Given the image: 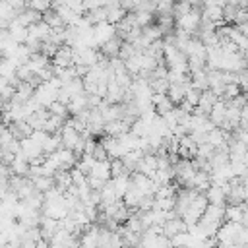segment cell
Here are the masks:
<instances>
[{"label": "cell", "mask_w": 248, "mask_h": 248, "mask_svg": "<svg viewBox=\"0 0 248 248\" xmlns=\"http://www.w3.org/2000/svg\"><path fill=\"white\" fill-rule=\"evenodd\" d=\"M200 21H202V10H198V8H192L186 16H182V17L174 19L176 29L186 31L190 37H194V35H196L198 27H200Z\"/></svg>", "instance_id": "6da1fadb"}, {"label": "cell", "mask_w": 248, "mask_h": 248, "mask_svg": "<svg viewBox=\"0 0 248 248\" xmlns=\"http://www.w3.org/2000/svg\"><path fill=\"white\" fill-rule=\"evenodd\" d=\"M248 211H246V203H238V205H231V203H225V213H223V219L227 223H240L242 227H246L248 223Z\"/></svg>", "instance_id": "7a4b0ae2"}, {"label": "cell", "mask_w": 248, "mask_h": 248, "mask_svg": "<svg viewBox=\"0 0 248 248\" xmlns=\"http://www.w3.org/2000/svg\"><path fill=\"white\" fill-rule=\"evenodd\" d=\"M134 172H140L143 176H147L149 180H153L155 172H157V157L153 153H147L140 159V163L136 165V170Z\"/></svg>", "instance_id": "3957f363"}, {"label": "cell", "mask_w": 248, "mask_h": 248, "mask_svg": "<svg viewBox=\"0 0 248 248\" xmlns=\"http://www.w3.org/2000/svg\"><path fill=\"white\" fill-rule=\"evenodd\" d=\"M93 37H95V43H97V48H99L101 45H105L107 41H110L112 37H116L114 25H110V23H107V21L93 25Z\"/></svg>", "instance_id": "277c9868"}, {"label": "cell", "mask_w": 248, "mask_h": 248, "mask_svg": "<svg viewBox=\"0 0 248 248\" xmlns=\"http://www.w3.org/2000/svg\"><path fill=\"white\" fill-rule=\"evenodd\" d=\"M33 99L37 101V105H39V107L46 108L50 103H54V101H56V91H52L46 83H41V85L33 91Z\"/></svg>", "instance_id": "5b68a950"}, {"label": "cell", "mask_w": 248, "mask_h": 248, "mask_svg": "<svg viewBox=\"0 0 248 248\" xmlns=\"http://www.w3.org/2000/svg\"><path fill=\"white\" fill-rule=\"evenodd\" d=\"M19 153H21L27 161H31V159L43 155V147H41L37 141H33L31 138H23V140H19Z\"/></svg>", "instance_id": "8992f818"}, {"label": "cell", "mask_w": 248, "mask_h": 248, "mask_svg": "<svg viewBox=\"0 0 248 248\" xmlns=\"http://www.w3.org/2000/svg\"><path fill=\"white\" fill-rule=\"evenodd\" d=\"M50 66H54V68H70L72 66V48L62 45L56 50V54L50 58Z\"/></svg>", "instance_id": "52a82bcc"}, {"label": "cell", "mask_w": 248, "mask_h": 248, "mask_svg": "<svg viewBox=\"0 0 248 248\" xmlns=\"http://www.w3.org/2000/svg\"><path fill=\"white\" fill-rule=\"evenodd\" d=\"M178 232H188V227L184 225V221L180 217H174V219H169L163 223V236L172 238Z\"/></svg>", "instance_id": "ba28073f"}, {"label": "cell", "mask_w": 248, "mask_h": 248, "mask_svg": "<svg viewBox=\"0 0 248 248\" xmlns=\"http://www.w3.org/2000/svg\"><path fill=\"white\" fill-rule=\"evenodd\" d=\"M225 110H227V103H225L223 99H217V101H215V105L211 107L209 114H207L209 122H211L215 128H219V126H221V122L225 120Z\"/></svg>", "instance_id": "9c48e42d"}, {"label": "cell", "mask_w": 248, "mask_h": 248, "mask_svg": "<svg viewBox=\"0 0 248 248\" xmlns=\"http://www.w3.org/2000/svg\"><path fill=\"white\" fill-rule=\"evenodd\" d=\"M186 89H190V83H169V89H167V99L176 107L180 105V101L184 99V93Z\"/></svg>", "instance_id": "30bf717a"}, {"label": "cell", "mask_w": 248, "mask_h": 248, "mask_svg": "<svg viewBox=\"0 0 248 248\" xmlns=\"http://www.w3.org/2000/svg\"><path fill=\"white\" fill-rule=\"evenodd\" d=\"M78 140H79V134L74 130V128H70V126H62V130H60V141H62V147L64 149H70V151H74V147H76V143H78Z\"/></svg>", "instance_id": "8fae6325"}, {"label": "cell", "mask_w": 248, "mask_h": 248, "mask_svg": "<svg viewBox=\"0 0 248 248\" xmlns=\"http://www.w3.org/2000/svg\"><path fill=\"white\" fill-rule=\"evenodd\" d=\"M203 196L209 205H225V200H227L221 186H217V184H209V188L203 192Z\"/></svg>", "instance_id": "7c38bea8"}, {"label": "cell", "mask_w": 248, "mask_h": 248, "mask_svg": "<svg viewBox=\"0 0 248 248\" xmlns=\"http://www.w3.org/2000/svg\"><path fill=\"white\" fill-rule=\"evenodd\" d=\"M8 35H10V39H12L14 43L23 45V43H25V39H27V27L19 25V23L14 19V21H10V23H8Z\"/></svg>", "instance_id": "4fadbf2b"}, {"label": "cell", "mask_w": 248, "mask_h": 248, "mask_svg": "<svg viewBox=\"0 0 248 248\" xmlns=\"http://www.w3.org/2000/svg\"><path fill=\"white\" fill-rule=\"evenodd\" d=\"M110 184H112V190L116 194L118 200H122V196L128 192V188L132 186L130 184V174H120L116 178H110Z\"/></svg>", "instance_id": "5bb4252c"}, {"label": "cell", "mask_w": 248, "mask_h": 248, "mask_svg": "<svg viewBox=\"0 0 248 248\" xmlns=\"http://www.w3.org/2000/svg\"><path fill=\"white\" fill-rule=\"evenodd\" d=\"M120 45H122V41L120 39H116V37H112L110 41H107L105 45H101L99 46V52L105 56V58H116L118 56V50H120Z\"/></svg>", "instance_id": "9a60e30c"}, {"label": "cell", "mask_w": 248, "mask_h": 248, "mask_svg": "<svg viewBox=\"0 0 248 248\" xmlns=\"http://www.w3.org/2000/svg\"><path fill=\"white\" fill-rule=\"evenodd\" d=\"M16 21H17L19 25H23V27H29V25L41 21V14H37V12L29 10V8H25V10H21V12L16 16Z\"/></svg>", "instance_id": "2e32d148"}, {"label": "cell", "mask_w": 248, "mask_h": 248, "mask_svg": "<svg viewBox=\"0 0 248 248\" xmlns=\"http://www.w3.org/2000/svg\"><path fill=\"white\" fill-rule=\"evenodd\" d=\"M27 170H29V161L21 153H17L14 157V161H12V165H10V172L16 174V176H25Z\"/></svg>", "instance_id": "e0dca14e"}, {"label": "cell", "mask_w": 248, "mask_h": 248, "mask_svg": "<svg viewBox=\"0 0 248 248\" xmlns=\"http://www.w3.org/2000/svg\"><path fill=\"white\" fill-rule=\"evenodd\" d=\"M87 176H95V178H99V180H103V182L110 180L108 161H95V165H93V169H91V172H89Z\"/></svg>", "instance_id": "ac0fdd59"}, {"label": "cell", "mask_w": 248, "mask_h": 248, "mask_svg": "<svg viewBox=\"0 0 248 248\" xmlns=\"http://www.w3.org/2000/svg\"><path fill=\"white\" fill-rule=\"evenodd\" d=\"M17 66H21V64L17 60H14V58H0V78H4L8 81L10 78L16 76V68Z\"/></svg>", "instance_id": "d6986e66"}, {"label": "cell", "mask_w": 248, "mask_h": 248, "mask_svg": "<svg viewBox=\"0 0 248 248\" xmlns=\"http://www.w3.org/2000/svg\"><path fill=\"white\" fill-rule=\"evenodd\" d=\"M66 108H68V114H72V116L79 114L81 110H85V108H87V95L83 93V95L72 97V99H70V103L66 105Z\"/></svg>", "instance_id": "ffe728a7"}, {"label": "cell", "mask_w": 248, "mask_h": 248, "mask_svg": "<svg viewBox=\"0 0 248 248\" xmlns=\"http://www.w3.org/2000/svg\"><path fill=\"white\" fill-rule=\"evenodd\" d=\"M31 184H33L35 192H39V194H45V192H48L50 188H54L52 176H37V178H31Z\"/></svg>", "instance_id": "44dd1931"}, {"label": "cell", "mask_w": 248, "mask_h": 248, "mask_svg": "<svg viewBox=\"0 0 248 248\" xmlns=\"http://www.w3.org/2000/svg\"><path fill=\"white\" fill-rule=\"evenodd\" d=\"M62 89L68 93L70 99H72V97H78V95H83V81H81L79 78H74V79H70L68 83H64Z\"/></svg>", "instance_id": "7402d4cb"}, {"label": "cell", "mask_w": 248, "mask_h": 248, "mask_svg": "<svg viewBox=\"0 0 248 248\" xmlns=\"http://www.w3.org/2000/svg\"><path fill=\"white\" fill-rule=\"evenodd\" d=\"M62 126H64V118H58V116H52V114H50V116L46 118L45 126H43V130H45L48 136H52V134H60Z\"/></svg>", "instance_id": "603a6c76"}, {"label": "cell", "mask_w": 248, "mask_h": 248, "mask_svg": "<svg viewBox=\"0 0 248 248\" xmlns=\"http://www.w3.org/2000/svg\"><path fill=\"white\" fill-rule=\"evenodd\" d=\"M60 147H62L60 134H52V136H48V138L45 140V143H43V155H50V153L58 151Z\"/></svg>", "instance_id": "cb8c5ba5"}, {"label": "cell", "mask_w": 248, "mask_h": 248, "mask_svg": "<svg viewBox=\"0 0 248 248\" xmlns=\"http://www.w3.org/2000/svg\"><path fill=\"white\" fill-rule=\"evenodd\" d=\"M128 132L134 136V138H143V136H147V124L143 122V120H140V118H136L132 124H130V128H128Z\"/></svg>", "instance_id": "d4e9b609"}, {"label": "cell", "mask_w": 248, "mask_h": 248, "mask_svg": "<svg viewBox=\"0 0 248 248\" xmlns=\"http://www.w3.org/2000/svg\"><path fill=\"white\" fill-rule=\"evenodd\" d=\"M190 10H192V2H188V0L176 2V4L172 6V19H178V17L186 16V14L190 12Z\"/></svg>", "instance_id": "484cf974"}, {"label": "cell", "mask_w": 248, "mask_h": 248, "mask_svg": "<svg viewBox=\"0 0 248 248\" xmlns=\"http://www.w3.org/2000/svg\"><path fill=\"white\" fill-rule=\"evenodd\" d=\"M25 8L37 12V14H45L46 10H50V2L48 0H31V2H25Z\"/></svg>", "instance_id": "4316f807"}, {"label": "cell", "mask_w": 248, "mask_h": 248, "mask_svg": "<svg viewBox=\"0 0 248 248\" xmlns=\"http://www.w3.org/2000/svg\"><path fill=\"white\" fill-rule=\"evenodd\" d=\"M108 169H110V178H116V176H120V174H130V172L124 169V165H122L120 159H110V161H108Z\"/></svg>", "instance_id": "83f0119b"}, {"label": "cell", "mask_w": 248, "mask_h": 248, "mask_svg": "<svg viewBox=\"0 0 248 248\" xmlns=\"http://www.w3.org/2000/svg\"><path fill=\"white\" fill-rule=\"evenodd\" d=\"M46 110H48V114H52V116H58V118H68V108L64 107V105H60V103H50L48 107H46Z\"/></svg>", "instance_id": "f1b7e54d"}, {"label": "cell", "mask_w": 248, "mask_h": 248, "mask_svg": "<svg viewBox=\"0 0 248 248\" xmlns=\"http://www.w3.org/2000/svg\"><path fill=\"white\" fill-rule=\"evenodd\" d=\"M207 205H209V203H207L205 196H203V194H198V196L192 200V203H190V209H194L196 213L203 215V211H205V207H207Z\"/></svg>", "instance_id": "f546056e"}, {"label": "cell", "mask_w": 248, "mask_h": 248, "mask_svg": "<svg viewBox=\"0 0 248 248\" xmlns=\"http://www.w3.org/2000/svg\"><path fill=\"white\" fill-rule=\"evenodd\" d=\"M242 91H240V87L236 85V83H229V85H225V89H223V101H231V99H234L236 95H240Z\"/></svg>", "instance_id": "4dcf8cb0"}, {"label": "cell", "mask_w": 248, "mask_h": 248, "mask_svg": "<svg viewBox=\"0 0 248 248\" xmlns=\"http://www.w3.org/2000/svg\"><path fill=\"white\" fill-rule=\"evenodd\" d=\"M172 108H174V105H172L167 97H165L159 105H155V107H153V110H155V114H157V116H165V114H167V112H170Z\"/></svg>", "instance_id": "1f68e13d"}, {"label": "cell", "mask_w": 248, "mask_h": 248, "mask_svg": "<svg viewBox=\"0 0 248 248\" xmlns=\"http://www.w3.org/2000/svg\"><path fill=\"white\" fill-rule=\"evenodd\" d=\"M0 19H6L8 23L16 19V12L10 8L8 2H0Z\"/></svg>", "instance_id": "d6a6232c"}, {"label": "cell", "mask_w": 248, "mask_h": 248, "mask_svg": "<svg viewBox=\"0 0 248 248\" xmlns=\"http://www.w3.org/2000/svg\"><path fill=\"white\" fill-rule=\"evenodd\" d=\"M16 78H17V81H29L33 78V72L27 68V64H21L16 68Z\"/></svg>", "instance_id": "836d02e7"}, {"label": "cell", "mask_w": 248, "mask_h": 248, "mask_svg": "<svg viewBox=\"0 0 248 248\" xmlns=\"http://www.w3.org/2000/svg\"><path fill=\"white\" fill-rule=\"evenodd\" d=\"M184 101H186L188 105H192V107H198V103H200V91L194 89V87L186 89V93H184Z\"/></svg>", "instance_id": "e575fe53"}, {"label": "cell", "mask_w": 248, "mask_h": 248, "mask_svg": "<svg viewBox=\"0 0 248 248\" xmlns=\"http://www.w3.org/2000/svg\"><path fill=\"white\" fill-rule=\"evenodd\" d=\"M134 54H136V50L132 48V45L122 41L120 50H118V58H120V60H128V58H130V56H134Z\"/></svg>", "instance_id": "d590c367"}, {"label": "cell", "mask_w": 248, "mask_h": 248, "mask_svg": "<svg viewBox=\"0 0 248 248\" xmlns=\"http://www.w3.org/2000/svg\"><path fill=\"white\" fill-rule=\"evenodd\" d=\"M97 143H99L105 151H110V149L114 147V143H116V138H108V136H105V134H103V136L99 138V141H97Z\"/></svg>", "instance_id": "8d00e7d4"}, {"label": "cell", "mask_w": 248, "mask_h": 248, "mask_svg": "<svg viewBox=\"0 0 248 248\" xmlns=\"http://www.w3.org/2000/svg\"><path fill=\"white\" fill-rule=\"evenodd\" d=\"M246 242H248V229H246V227H242V229L236 232L234 244H236V246H246Z\"/></svg>", "instance_id": "74e56055"}, {"label": "cell", "mask_w": 248, "mask_h": 248, "mask_svg": "<svg viewBox=\"0 0 248 248\" xmlns=\"http://www.w3.org/2000/svg\"><path fill=\"white\" fill-rule=\"evenodd\" d=\"M91 157L95 159V161H108V157H107V151L97 143L95 145V149H93V153H91Z\"/></svg>", "instance_id": "f35d334b"}, {"label": "cell", "mask_w": 248, "mask_h": 248, "mask_svg": "<svg viewBox=\"0 0 248 248\" xmlns=\"http://www.w3.org/2000/svg\"><path fill=\"white\" fill-rule=\"evenodd\" d=\"M87 186H89V190L99 192V190L105 186V182H103V180H99V178H95V176H87Z\"/></svg>", "instance_id": "ab89813d"}, {"label": "cell", "mask_w": 248, "mask_h": 248, "mask_svg": "<svg viewBox=\"0 0 248 248\" xmlns=\"http://www.w3.org/2000/svg\"><path fill=\"white\" fill-rule=\"evenodd\" d=\"M6 246H8V236H6V232L0 231V248H6Z\"/></svg>", "instance_id": "60d3db41"}, {"label": "cell", "mask_w": 248, "mask_h": 248, "mask_svg": "<svg viewBox=\"0 0 248 248\" xmlns=\"http://www.w3.org/2000/svg\"><path fill=\"white\" fill-rule=\"evenodd\" d=\"M35 248H48V242L43 240V238H39V240L35 242Z\"/></svg>", "instance_id": "b9f144b4"}, {"label": "cell", "mask_w": 248, "mask_h": 248, "mask_svg": "<svg viewBox=\"0 0 248 248\" xmlns=\"http://www.w3.org/2000/svg\"><path fill=\"white\" fill-rule=\"evenodd\" d=\"M134 248H143V246H141V244H136V246H134Z\"/></svg>", "instance_id": "7bdbcfd3"}, {"label": "cell", "mask_w": 248, "mask_h": 248, "mask_svg": "<svg viewBox=\"0 0 248 248\" xmlns=\"http://www.w3.org/2000/svg\"><path fill=\"white\" fill-rule=\"evenodd\" d=\"M0 112H2V101H0Z\"/></svg>", "instance_id": "ee69618b"}]
</instances>
